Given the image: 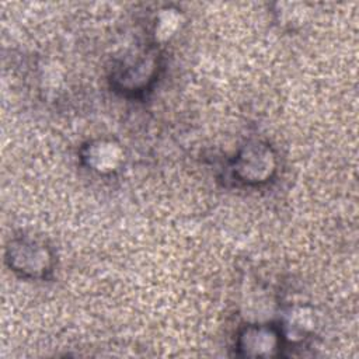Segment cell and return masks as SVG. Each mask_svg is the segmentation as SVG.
<instances>
[{"mask_svg": "<svg viewBox=\"0 0 359 359\" xmlns=\"http://www.w3.org/2000/svg\"><path fill=\"white\" fill-rule=\"evenodd\" d=\"M276 168V153L261 140H251L241 146L231 163L233 177L250 187L266 184L275 175Z\"/></svg>", "mask_w": 359, "mask_h": 359, "instance_id": "obj_1", "label": "cell"}, {"mask_svg": "<svg viewBox=\"0 0 359 359\" xmlns=\"http://www.w3.org/2000/svg\"><path fill=\"white\" fill-rule=\"evenodd\" d=\"M158 69V53L153 49L126 56L112 72V87L126 95L142 94L153 86Z\"/></svg>", "mask_w": 359, "mask_h": 359, "instance_id": "obj_2", "label": "cell"}, {"mask_svg": "<svg viewBox=\"0 0 359 359\" xmlns=\"http://www.w3.org/2000/svg\"><path fill=\"white\" fill-rule=\"evenodd\" d=\"M6 262L11 271L28 279H43L53 268L52 251L31 237H15L6 248Z\"/></svg>", "mask_w": 359, "mask_h": 359, "instance_id": "obj_3", "label": "cell"}, {"mask_svg": "<svg viewBox=\"0 0 359 359\" xmlns=\"http://www.w3.org/2000/svg\"><path fill=\"white\" fill-rule=\"evenodd\" d=\"M282 337V331L276 325L250 324L238 332L236 346L241 356L272 358L279 355Z\"/></svg>", "mask_w": 359, "mask_h": 359, "instance_id": "obj_4", "label": "cell"}, {"mask_svg": "<svg viewBox=\"0 0 359 359\" xmlns=\"http://www.w3.org/2000/svg\"><path fill=\"white\" fill-rule=\"evenodd\" d=\"M80 158L88 170L100 175H108L121 168L125 154L118 142L108 137H98L81 147Z\"/></svg>", "mask_w": 359, "mask_h": 359, "instance_id": "obj_5", "label": "cell"}, {"mask_svg": "<svg viewBox=\"0 0 359 359\" xmlns=\"http://www.w3.org/2000/svg\"><path fill=\"white\" fill-rule=\"evenodd\" d=\"M180 22V14L177 13V10H171V8H165L163 10L156 21V38L158 41H165L167 38H170L171 35H174V32L178 28Z\"/></svg>", "mask_w": 359, "mask_h": 359, "instance_id": "obj_6", "label": "cell"}]
</instances>
